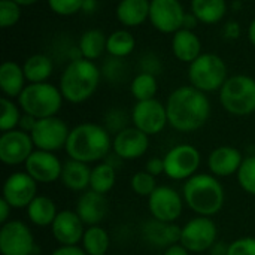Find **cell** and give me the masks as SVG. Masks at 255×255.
I'll list each match as a JSON object with an SVG mask.
<instances>
[{
    "label": "cell",
    "instance_id": "obj_34",
    "mask_svg": "<svg viewBox=\"0 0 255 255\" xmlns=\"http://www.w3.org/2000/svg\"><path fill=\"white\" fill-rule=\"evenodd\" d=\"M157 91H158V82L155 75L139 72L130 82V93L136 99V102L155 99Z\"/></svg>",
    "mask_w": 255,
    "mask_h": 255
},
{
    "label": "cell",
    "instance_id": "obj_32",
    "mask_svg": "<svg viewBox=\"0 0 255 255\" xmlns=\"http://www.w3.org/2000/svg\"><path fill=\"white\" fill-rule=\"evenodd\" d=\"M81 247L87 255H106L111 247V238L102 226H90L85 229Z\"/></svg>",
    "mask_w": 255,
    "mask_h": 255
},
{
    "label": "cell",
    "instance_id": "obj_43",
    "mask_svg": "<svg viewBox=\"0 0 255 255\" xmlns=\"http://www.w3.org/2000/svg\"><path fill=\"white\" fill-rule=\"evenodd\" d=\"M163 69L161 60L155 52H145L142 54V57L139 58V70L145 72V73H151V75H160Z\"/></svg>",
    "mask_w": 255,
    "mask_h": 255
},
{
    "label": "cell",
    "instance_id": "obj_52",
    "mask_svg": "<svg viewBox=\"0 0 255 255\" xmlns=\"http://www.w3.org/2000/svg\"><path fill=\"white\" fill-rule=\"evenodd\" d=\"M227 248L229 245H224L223 242H217L211 248V255H227Z\"/></svg>",
    "mask_w": 255,
    "mask_h": 255
},
{
    "label": "cell",
    "instance_id": "obj_49",
    "mask_svg": "<svg viewBox=\"0 0 255 255\" xmlns=\"http://www.w3.org/2000/svg\"><path fill=\"white\" fill-rule=\"evenodd\" d=\"M163 255H191V253L184 245L176 244V245H172V247L166 248Z\"/></svg>",
    "mask_w": 255,
    "mask_h": 255
},
{
    "label": "cell",
    "instance_id": "obj_28",
    "mask_svg": "<svg viewBox=\"0 0 255 255\" xmlns=\"http://www.w3.org/2000/svg\"><path fill=\"white\" fill-rule=\"evenodd\" d=\"M191 12L205 25L221 22L229 10L227 0H191Z\"/></svg>",
    "mask_w": 255,
    "mask_h": 255
},
{
    "label": "cell",
    "instance_id": "obj_50",
    "mask_svg": "<svg viewBox=\"0 0 255 255\" xmlns=\"http://www.w3.org/2000/svg\"><path fill=\"white\" fill-rule=\"evenodd\" d=\"M199 24V19L194 16L193 12H187L185 16H184V24H182V28H187V30H194Z\"/></svg>",
    "mask_w": 255,
    "mask_h": 255
},
{
    "label": "cell",
    "instance_id": "obj_31",
    "mask_svg": "<svg viewBox=\"0 0 255 255\" xmlns=\"http://www.w3.org/2000/svg\"><path fill=\"white\" fill-rule=\"evenodd\" d=\"M117 182V167L105 160L100 163H96L94 167H91V179H90V190L100 193V194H108Z\"/></svg>",
    "mask_w": 255,
    "mask_h": 255
},
{
    "label": "cell",
    "instance_id": "obj_15",
    "mask_svg": "<svg viewBox=\"0 0 255 255\" xmlns=\"http://www.w3.org/2000/svg\"><path fill=\"white\" fill-rule=\"evenodd\" d=\"M34 149L30 133L19 128L4 131L0 136V161L6 166L15 167L25 164Z\"/></svg>",
    "mask_w": 255,
    "mask_h": 255
},
{
    "label": "cell",
    "instance_id": "obj_48",
    "mask_svg": "<svg viewBox=\"0 0 255 255\" xmlns=\"http://www.w3.org/2000/svg\"><path fill=\"white\" fill-rule=\"evenodd\" d=\"M10 212H12V206L4 199H0V223L1 224L9 221Z\"/></svg>",
    "mask_w": 255,
    "mask_h": 255
},
{
    "label": "cell",
    "instance_id": "obj_6",
    "mask_svg": "<svg viewBox=\"0 0 255 255\" xmlns=\"http://www.w3.org/2000/svg\"><path fill=\"white\" fill-rule=\"evenodd\" d=\"M223 109L235 117H248L255 112V79L248 75L229 76L218 91Z\"/></svg>",
    "mask_w": 255,
    "mask_h": 255
},
{
    "label": "cell",
    "instance_id": "obj_30",
    "mask_svg": "<svg viewBox=\"0 0 255 255\" xmlns=\"http://www.w3.org/2000/svg\"><path fill=\"white\" fill-rule=\"evenodd\" d=\"M106 42L108 36L100 28H88L81 34L78 40V49L82 58L96 61L106 51Z\"/></svg>",
    "mask_w": 255,
    "mask_h": 255
},
{
    "label": "cell",
    "instance_id": "obj_36",
    "mask_svg": "<svg viewBox=\"0 0 255 255\" xmlns=\"http://www.w3.org/2000/svg\"><path fill=\"white\" fill-rule=\"evenodd\" d=\"M130 187H131V190H133L137 196L146 197V199H148V197L155 191V188H157L158 185H157L155 176H152V175L148 173L146 170H140V172H136V173L131 176V179H130Z\"/></svg>",
    "mask_w": 255,
    "mask_h": 255
},
{
    "label": "cell",
    "instance_id": "obj_21",
    "mask_svg": "<svg viewBox=\"0 0 255 255\" xmlns=\"http://www.w3.org/2000/svg\"><path fill=\"white\" fill-rule=\"evenodd\" d=\"M75 211L87 227L100 226V223L108 215L109 203L105 194L96 193L93 190H87L78 197Z\"/></svg>",
    "mask_w": 255,
    "mask_h": 255
},
{
    "label": "cell",
    "instance_id": "obj_7",
    "mask_svg": "<svg viewBox=\"0 0 255 255\" xmlns=\"http://www.w3.org/2000/svg\"><path fill=\"white\" fill-rule=\"evenodd\" d=\"M229 79V67L224 58L214 52H203L191 64H188V81L190 85L203 91L215 93Z\"/></svg>",
    "mask_w": 255,
    "mask_h": 255
},
{
    "label": "cell",
    "instance_id": "obj_13",
    "mask_svg": "<svg viewBox=\"0 0 255 255\" xmlns=\"http://www.w3.org/2000/svg\"><path fill=\"white\" fill-rule=\"evenodd\" d=\"M184 197L169 185H158L148 197V209L152 218L164 223H176L184 212Z\"/></svg>",
    "mask_w": 255,
    "mask_h": 255
},
{
    "label": "cell",
    "instance_id": "obj_33",
    "mask_svg": "<svg viewBox=\"0 0 255 255\" xmlns=\"http://www.w3.org/2000/svg\"><path fill=\"white\" fill-rule=\"evenodd\" d=\"M134 48H136V39L127 28H118L114 30L111 34H108V42H106L108 55L126 58L134 51Z\"/></svg>",
    "mask_w": 255,
    "mask_h": 255
},
{
    "label": "cell",
    "instance_id": "obj_55",
    "mask_svg": "<svg viewBox=\"0 0 255 255\" xmlns=\"http://www.w3.org/2000/svg\"><path fill=\"white\" fill-rule=\"evenodd\" d=\"M106 255H108V254H106Z\"/></svg>",
    "mask_w": 255,
    "mask_h": 255
},
{
    "label": "cell",
    "instance_id": "obj_45",
    "mask_svg": "<svg viewBox=\"0 0 255 255\" xmlns=\"http://www.w3.org/2000/svg\"><path fill=\"white\" fill-rule=\"evenodd\" d=\"M223 36L226 40H236L241 36V25L236 21H227L223 27Z\"/></svg>",
    "mask_w": 255,
    "mask_h": 255
},
{
    "label": "cell",
    "instance_id": "obj_14",
    "mask_svg": "<svg viewBox=\"0 0 255 255\" xmlns=\"http://www.w3.org/2000/svg\"><path fill=\"white\" fill-rule=\"evenodd\" d=\"M185 9L179 0H151L149 18L151 25L163 34H175L182 28Z\"/></svg>",
    "mask_w": 255,
    "mask_h": 255
},
{
    "label": "cell",
    "instance_id": "obj_29",
    "mask_svg": "<svg viewBox=\"0 0 255 255\" xmlns=\"http://www.w3.org/2000/svg\"><path fill=\"white\" fill-rule=\"evenodd\" d=\"M22 70L28 84L48 82V79L54 73V63L49 55L39 52L25 58Z\"/></svg>",
    "mask_w": 255,
    "mask_h": 255
},
{
    "label": "cell",
    "instance_id": "obj_39",
    "mask_svg": "<svg viewBox=\"0 0 255 255\" xmlns=\"http://www.w3.org/2000/svg\"><path fill=\"white\" fill-rule=\"evenodd\" d=\"M103 127L109 133H114V134L127 128L128 127L127 112L121 108H111L109 111H106V114L103 117Z\"/></svg>",
    "mask_w": 255,
    "mask_h": 255
},
{
    "label": "cell",
    "instance_id": "obj_42",
    "mask_svg": "<svg viewBox=\"0 0 255 255\" xmlns=\"http://www.w3.org/2000/svg\"><path fill=\"white\" fill-rule=\"evenodd\" d=\"M227 255H255V238L245 236L229 244Z\"/></svg>",
    "mask_w": 255,
    "mask_h": 255
},
{
    "label": "cell",
    "instance_id": "obj_8",
    "mask_svg": "<svg viewBox=\"0 0 255 255\" xmlns=\"http://www.w3.org/2000/svg\"><path fill=\"white\" fill-rule=\"evenodd\" d=\"M164 175L172 181H187L197 175L202 164L200 151L191 143H179L172 146L163 157Z\"/></svg>",
    "mask_w": 255,
    "mask_h": 255
},
{
    "label": "cell",
    "instance_id": "obj_44",
    "mask_svg": "<svg viewBox=\"0 0 255 255\" xmlns=\"http://www.w3.org/2000/svg\"><path fill=\"white\" fill-rule=\"evenodd\" d=\"M145 170L148 173H151L152 176H155V178L163 175L164 173V160H163V157H151L146 161Z\"/></svg>",
    "mask_w": 255,
    "mask_h": 255
},
{
    "label": "cell",
    "instance_id": "obj_5",
    "mask_svg": "<svg viewBox=\"0 0 255 255\" xmlns=\"http://www.w3.org/2000/svg\"><path fill=\"white\" fill-rule=\"evenodd\" d=\"M63 102L64 97L60 88L51 82L27 84L16 99L21 111L24 114L33 115L37 120L55 117L60 112Z\"/></svg>",
    "mask_w": 255,
    "mask_h": 255
},
{
    "label": "cell",
    "instance_id": "obj_37",
    "mask_svg": "<svg viewBox=\"0 0 255 255\" xmlns=\"http://www.w3.org/2000/svg\"><path fill=\"white\" fill-rule=\"evenodd\" d=\"M236 178H238L241 188L245 193L255 196V155H248L244 158V163Z\"/></svg>",
    "mask_w": 255,
    "mask_h": 255
},
{
    "label": "cell",
    "instance_id": "obj_10",
    "mask_svg": "<svg viewBox=\"0 0 255 255\" xmlns=\"http://www.w3.org/2000/svg\"><path fill=\"white\" fill-rule=\"evenodd\" d=\"M36 239L31 229L19 220H9L0 229L1 255H36Z\"/></svg>",
    "mask_w": 255,
    "mask_h": 255
},
{
    "label": "cell",
    "instance_id": "obj_53",
    "mask_svg": "<svg viewBox=\"0 0 255 255\" xmlns=\"http://www.w3.org/2000/svg\"><path fill=\"white\" fill-rule=\"evenodd\" d=\"M248 40L255 48V18L250 22V27H248Z\"/></svg>",
    "mask_w": 255,
    "mask_h": 255
},
{
    "label": "cell",
    "instance_id": "obj_35",
    "mask_svg": "<svg viewBox=\"0 0 255 255\" xmlns=\"http://www.w3.org/2000/svg\"><path fill=\"white\" fill-rule=\"evenodd\" d=\"M0 106H1V115H0V130L1 133L4 131H10L18 128L22 111L19 108L18 103L13 102V99L9 97H1L0 100Z\"/></svg>",
    "mask_w": 255,
    "mask_h": 255
},
{
    "label": "cell",
    "instance_id": "obj_23",
    "mask_svg": "<svg viewBox=\"0 0 255 255\" xmlns=\"http://www.w3.org/2000/svg\"><path fill=\"white\" fill-rule=\"evenodd\" d=\"M172 52L178 61L191 64L203 54L202 40L194 33V30L181 28L175 34H172Z\"/></svg>",
    "mask_w": 255,
    "mask_h": 255
},
{
    "label": "cell",
    "instance_id": "obj_41",
    "mask_svg": "<svg viewBox=\"0 0 255 255\" xmlns=\"http://www.w3.org/2000/svg\"><path fill=\"white\" fill-rule=\"evenodd\" d=\"M84 0H48L49 9L60 16L76 15L82 10Z\"/></svg>",
    "mask_w": 255,
    "mask_h": 255
},
{
    "label": "cell",
    "instance_id": "obj_40",
    "mask_svg": "<svg viewBox=\"0 0 255 255\" xmlns=\"http://www.w3.org/2000/svg\"><path fill=\"white\" fill-rule=\"evenodd\" d=\"M21 4L13 0H0V27L10 28L21 19Z\"/></svg>",
    "mask_w": 255,
    "mask_h": 255
},
{
    "label": "cell",
    "instance_id": "obj_9",
    "mask_svg": "<svg viewBox=\"0 0 255 255\" xmlns=\"http://www.w3.org/2000/svg\"><path fill=\"white\" fill-rule=\"evenodd\" d=\"M218 242V227L209 217H194L182 226L181 245L191 254H203Z\"/></svg>",
    "mask_w": 255,
    "mask_h": 255
},
{
    "label": "cell",
    "instance_id": "obj_25",
    "mask_svg": "<svg viewBox=\"0 0 255 255\" xmlns=\"http://www.w3.org/2000/svg\"><path fill=\"white\" fill-rule=\"evenodd\" d=\"M151 0H120L115 9V16L126 28L142 25L149 18Z\"/></svg>",
    "mask_w": 255,
    "mask_h": 255
},
{
    "label": "cell",
    "instance_id": "obj_27",
    "mask_svg": "<svg viewBox=\"0 0 255 255\" xmlns=\"http://www.w3.org/2000/svg\"><path fill=\"white\" fill-rule=\"evenodd\" d=\"M25 211H27V218L36 227H51L55 217L60 212L57 211L55 202L45 194H37L31 200V203L25 208Z\"/></svg>",
    "mask_w": 255,
    "mask_h": 255
},
{
    "label": "cell",
    "instance_id": "obj_24",
    "mask_svg": "<svg viewBox=\"0 0 255 255\" xmlns=\"http://www.w3.org/2000/svg\"><path fill=\"white\" fill-rule=\"evenodd\" d=\"M90 179H91V167L87 163L72 158L63 163L60 181L64 188L75 193H84L90 190Z\"/></svg>",
    "mask_w": 255,
    "mask_h": 255
},
{
    "label": "cell",
    "instance_id": "obj_38",
    "mask_svg": "<svg viewBox=\"0 0 255 255\" xmlns=\"http://www.w3.org/2000/svg\"><path fill=\"white\" fill-rule=\"evenodd\" d=\"M102 76L106 78L109 82L117 84V82H123L127 73V67L124 63V58H118V57H108L103 61L102 66Z\"/></svg>",
    "mask_w": 255,
    "mask_h": 255
},
{
    "label": "cell",
    "instance_id": "obj_22",
    "mask_svg": "<svg viewBox=\"0 0 255 255\" xmlns=\"http://www.w3.org/2000/svg\"><path fill=\"white\" fill-rule=\"evenodd\" d=\"M181 233H182V227H179L176 223H164L155 218H151L142 226L143 239L152 247H158L164 250L179 244Z\"/></svg>",
    "mask_w": 255,
    "mask_h": 255
},
{
    "label": "cell",
    "instance_id": "obj_54",
    "mask_svg": "<svg viewBox=\"0 0 255 255\" xmlns=\"http://www.w3.org/2000/svg\"><path fill=\"white\" fill-rule=\"evenodd\" d=\"M13 1H16V3L21 4V6H31V4L37 3L39 0H13Z\"/></svg>",
    "mask_w": 255,
    "mask_h": 255
},
{
    "label": "cell",
    "instance_id": "obj_3",
    "mask_svg": "<svg viewBox=\"0 0 255 255\" xmlns=\"http://www.w3.org/2000/svg\"><path fill=\"white\" fill-rule=\"evenodd\" d=\"M102 78V70L94 61L78 58L69 61L61 72L58 88L64 102L81 105L96 94Z\"/></svg>",
    "mask_w": 255,
    "mask_h": 255
},
{
    "label": "cell",
    "instance_id": "obj_46",
    "mask_svg": "<svg viewBox=\"0 0 255 255\" xmlns=\"http://www.w3.org/2000/svg\"><path fill=\"white\" fill-rule=\"evenodd\" d=\"M51 255H87L81 245H58Z\"/></svg>",
    "mask_w": 255,
    "mask_h": 255
},
{
    "label": "cell",
    "instance_id": "obj_2",
    "mask_svg": "<svg viewBox=\"0 0 255 255\" xmlns=\"http://www.w3.org/2000/svg\"><path fill=\"white\" fill-rule=\"evenodd\" d=\"M64 151L72 160L87 164L100 163L112 151V136L100 124L81 123L70 128Z\"/></svg>",
    "mask_w": 255,
    "mask_h": 255
},
{
    "label": "cell",
    "instance_id": "obj_51",
    "mask_svg": "<svg viewBox=\"0 0 255 255\" xmlns=\"http://www.w3.org/2000/svg\"><path fill=\"white\" fill-rule=\"evenodd\" d=\"M97 0H84V3H82V13H85V15H91V13H94L96 12V9H97Z\"/></svg>",
    "mask_w": 255,
    "mask_h": 255
},
{
    "label": "cell",
    "instance_id": "obj_4",
    "mask_svg": "<svg viewBox=\"0 0 255 255\" xmlns=\"http://www.w3.org/2000/svg\"><path fill=\"white\" fill-rule=\"evenodd\" d=\"M182 197L196 215L212 218L224 208L226 190L212 173H197L184 182Z\"/></svg>",
    "mask_w": 255,
    "mask_h": 255
},
{
    "label": "cell",
    "instance_id": "obj_20",
    "mask_svg": "<svg viewBox=\"0 0 255 255\" xmlns=\"http://www.w3.org/2000/svg\"><path fill=\"white\" fill-rule=\"evenodd\" d=\"M242 152L232 145H221L211 151L208 157V170L217 178H227L238 175L242 163Z\"/></svg>",
    "mask_w": 255,
    "mask_h": 255
},
{
    "label": "cell",
    "instance_id": "obj_12",
    "mask_svg": "<svg viewBox=\"0 0 255 255\" xmlns=\"http://www.w3.org/2000/svg\"><path fill=\"white\" fill-rule=\"evenodd\" d=\"M130 120L133 126L145 134L155 136L169 124L166 103H161L157 99L136 102L131 109Z\"/></svg>",
    "mask_w": 255,
    "mask_h": 255
},
{
    "label": "cell",
    "instance_id": "obj_11",
    "mask_svg": "<svg viewBox=\"0 0 255 255\" xmlns=\"http://www.w3.org/2000/svg\"><path fill=\"white\" fill-rule=\"evenodd\" d=\"M69 134L70 128L67 123L57 115L37 120L33 131L30 133L34 148L49 152H57L66 148Z\"/></svg>",
    "mask_w": 255,
    "mask_h": 255
},
{
    "label": "cell",
    "instance_id": "obj_19",
    "mask_svg": "<svg viewBox=\"0 0 255 255\" xmlns=\"http://www.w3.org/2000/svg\"><path fill=\"white\" fill-rule=\"evenodd\" d=\"M51 233L58 245H81L85 233V224L76 211L63 209L55 217L51 226Z\"/></svg>",
    "mask_w": 255,
    "mask_h": 255
},
{
    "label": "cell",
    "instance_id": "obj_1",
    "mask_svg": "<svg viewBox=\"0 0 255 255\" xmlns=\"http://www.w3.org/2000/svg\"><path fill=\"white\" fill-rule=\"evenodd\" d=\"M169 126L179 133H193L200 130L211 117V100L206 93L193 85L175 88L167 100Z\"/></svg>",
    "mask_w": 255,
    "mask_h": 255
},
{
    "label": "cell",
    "instance_id": "obj_16",
    "mask_svg": "<svg viewBox=\"0 0 255 255\" xmlns=\"http://www.w3.org/2000/svg\"><path fill=\"white\" fill-rule=\"evenodd\" d=\"M37 196V182L27 172L10 173L1 188V199H4L12 209L27 208Z\"/></svg>",
    "mask_w": 255,
    "mask_h": 255
},
{
    "label": "cell",
    "instance_id": "obj_26",
    "mask_svg": "<svg viewBox=\"0 0 255 255\" xmlns=\"http://www.w3.org/2000/svg\"><path fill=\"white\" fill-rule=\"evenodd\" d=\"M27 84L28 82L25 79L22 66L10 60L0 66V88L4 97L18 99Z\"/></svg>",
    "mask_w": 255,
    "mask_h": 255
},
{
    "label": "cell",
    "instance_id": "obj_18",
    "mask_svg": "<svg viewBox=\"0 0 255 255\" xmlns=\"http://www.w3.org/2000/svg\"><path fill=\"white\" fill-rule=\"evenodd\" d=\"M149 148V136L128 126L112 137V152L121 160H137L146 154Z\"/></svg>",
    "mask_w": 255,
    "mask_h": 255
},
{
    "label": "cell",
    "instance_id": "obj_47",
    "mask_svg": "<svg viewBox=\"0 0 255 255\" xmlns=\"http://www.w3.org/2000/svg\"><path fill=\"white\" fill-rule=\"evenodd\" d=\"M37 123V118H34L33 115H28V114H24L21 115V120H19V124H18V128L25 131V133H31L34 126Z\"/></svg>",
    "mask_w": 255,
    "mask_h": 255
},
{
    "label": "cell",
    "instance_id": "obj_17",
    "mask_svg": "<svg viewBox=\"0 0 255 255\" xmlns=\"http://www.w3.org/2000/svg\"><path fill=\"white\" fill-rule=\"evenodd\" d=\"M25 172L37 184H52L61 178L63 163L55 152L34 149L24 164Z\"/></svg>",
    "mask_w": 255,
    "mask_h": 255
}]
</instances>
